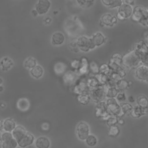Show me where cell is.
<instances>
[{"label": "cell", "mask_w": 148, "mask_h": 148, "mask_svg": "<svg viewBox=\"0 0 148 148\" xmlns=\"http://www.w3.org/2000/svg\"><path fill=\"white\" fill-rule=\"evenodd\" d=\"M121 64L128 69L138 68L142 65L140 56L133 49L123 56Z\"/></svg>", "instance_id": "cell-1"}, {"label": "cell", "mask_w": 148, "mask_h": 148, "mask_svg": "<svg viewBox=\"0 0 148 148\" xmlns=\"http://www.w3.org/2000/svg\"><path fill=\"white\" fill-rule=\"evenodd\" d=\"M131 18L142 25L148 26V9L143 6H136L133 9Z\"/></svg>", "instance_id": "cell-2"}, {"label": "cell", "mask_w": 148, "mask_h": 148, "mask_svg": "<svg viewBox=\"0 0 148 148\" xmlns=\"http://www.w3.org/2000/svg\"><path fill=\"white\" fill-rule=\"evenodd\" d=\"M108 110L110 114L111 113L114 116L118 117H121L124 114L121 111V106L118 103L117 101L116 98H108L106 102Z\"/></svg>", "instance_id": "cell-3"}, {"label": "cell", "mask_w": 148, "mask_h": 148, "mask_svg": "<svg viewBox=\"0 0 148 148\" xmlns=\"http://www.w3.org/2000/svg\"><path fill=\"white\" fill-rule=\"evenodd\" d=\"M88 95L94 102L98 103L102 102L106 97L105 86L100 85L97 88L90 90Z\"/></svg>", "instance_id": "cell-4"}, {"label": "cell", "mask_w": 148, "mask_h": 148, "mask_svg": "<svg viewBox=\"0 0 148 148\" xmlns=\"http://www.w3.org/2000/svg\"><path fill=\"white\" fill-rule=\"evenodd\" d=\"M90 90L87 83V80H86L85 78L77 80L73 88V92L77 95L88 94Z\"/></svg>", "instance_id": "cell-5"}, {"label": "cell", "mask_w": 148, "mask_h": 148, "mask_svg": "<svg viewBox=\"0 0 148 148\" xmlns=\"http://www.w3.org/2000/svg\"><path fill=\"white\" fill-rule=\"evenodd\" d=\"M18 143L10 132H5L1 135V148H17Z\"/></svg>", "instance_id": "cell-6"}, {"label": "cell", "mask_w": 148, "mask_h": 148, "mask_svg": "<svg viewBox=\"0 0 148 148\" xmlns=\"http://www.w3.org/2000/svg\"><path fill=\"white\" fill-rule=\"evenodd\" d=\"M77 43L79 49L84 52H87L95 47V46L93 45L91 38L85 36H82L77 38Z\"/></svg>", "instance_id": "cell-7"}, {"label": "cell", "mask_w": 148, "mask_h": 148, "mask_svg": "<svg viewBox=\"0 0 148 148\" xmlns=\"http://www.w3.org/2000/svg\"><path fill=\"white\" fill-rule=\"evenodd\" d=\"M133 8L131 5L123 2L122 5L119 8L117 18L120 20H124L131 16Z\"/></svg>", "instance_id": "cell-8"}, {"label": "cell", "mask_w": 148, "mask_h": 148, "mask_svg": "<svg viewBox=\"0 0 148 148\" xmlns=\"http://www.w3.org/2000/svg\"><path fill=\"white\" fill-rule=\"evenodd\" d=\"M95 115L98 118H101L104 120H106L110 116L109 112L106 102L102 101L98 103L95 108Z\"/></svg>", "instance_id": "cell-9"}, {"label": "cell", "mask_w": 148, "mask_h": 148, "mask_svg": "<svg viewBox=\"0 0 148 148\" xmlns=\"http://www.w3.org/2000/svg\"><path fill=\"white\" fill-rule=\"evenodd\" d=\"M76 133L80 140H86L89 135V127L84 122H80L76 127Z\"/></svg>", "instance_id": "cell-10"}, {"label": "cell", "mask_w": 148, "mask_h": 148, "mask_svg": "<svg viewBox=\"0 0 148 148\" xmlns=\"http://www.w3.org/2000/svg\"><path fill=\"white\" fill-rule=\"evenodd\" d=\"M135 74L138 79L148 82V66L143 64L140 65L136 68Z\"/></svg>", "instance_id": "cell-11"}, {"label": "cell", "mask_w": 148, "mask_h": 148, "mask_svg": "<svg viewBox=\"0 0 148 148\" xmlns=\"http://www.w3.org/2000/svg\"><path fill=\"white\" fill-rule=\"evenodd\" d=\"M50 7V2L48 0H39L35 6L36 11L39 14H44L47 12Z\"/></svg>", "instance_id": "cell-12"}, {"label": "cell", "mask_w": 148, "mask_h": 148, "mask_svg": "<svg viewBox=\"0 0 148 148\" xmlns=\"http://www.w3.org/2000/svg\"><path fill=\"white\" fill-rule=\"evenodd\" d=\"M80 60V66L76 73L81 76L86 75L90 73L89 61L88 59L85 57H83Z\"/></svg>", "instance_id": "cell-13"}, {"label": "cell", "mask_w": 148, "mask_h": 148, "mask_svg": "<svg viewBox=\"0 0 148 148\" xmlns=\"http://www.w3.org/2000/svg\"><path fill=\"white\" fill-rule=\"evenodd\" d=\"M77 74L75 72L68 71L65 73L63 77L64 82L68 86L74 85L77 81Z\"/></svg>", "instance_id": "cell-14"}, {"label": "cell", "mask_w": 148, "mask_h": 148, "mask_svg": "<svg viewBox=\"0 0 148 148\" xmlns=\"http://www.w3.org/2000/svg\"><path fill=\"white\" fill-rule=\"evenodd\" d=\"M34 141V136L31 133L27 132L26 135L20 139L18 142V146L20 147H25L33 143Z\"/></svg>", "instance_id": "cell-15"}, {"label": "cell", "mask_w": 148, "mask_h": 148, "mask_svg": "<svg viewBox=\"0 0 148 148\" xmlns=\"http://www.w3.org/2000/svg\"><path fill=\"white\" fill-rule=\"evenodd\" d=\"M27 133L26 130L21 125L16 126V128L12 131V135L15 140L18 142L20 139H21Z\"/></svg>", "instance_id": "cell-16"}, {"label": "cell", "mask_w": 148, "mask_h": 148, "mask_svg": "<svg viewBox=\"0 0 148 148\" xmlns=\"http://www.w3.org/2000/svg\"><path fill=\"white\" fill-rule=\"evenodd\" d=\"M134 50L140 56L148 51V46L144 40H139L134 46Z\"/></svg>", "instance_id": "cell-17"}, {"label": "cell", "mask_w": 148, "mask_h": 148, "mask_svg": "<svg viewBox=\"0 0 148 148\" xmlns=\"http://www.w3.org/2000/svg\"><path fill=\"white\" fill-rule=\"evenodd\" d=\"M91 40L95 46H99L105 42V37L101 32H98L91 38Z\"/></svg>", "instance_id": "cell-18"}, {"label": "cell", "mask_w": 148, "mask_h": 148, "mask_svg": "<svg viewBox=\"0 0 148 148\" xmlns=\"http://www.w3.org/2000/svg\"><path fill=\"white\" fill-rule=\"evenodd\" d=\"M50 145V140L45 136L39 137L35 141L36 148H49Z\"/></svg>", "instance_id": "cell-19"}, {"label": "cell", "mask_w": 148, "mask_h": 148, "mask_svg": "<svg viewBox=\"0 0 148 148\" xmlns=\"http://www.w3.org/2000/svg\"><path fill=\"white\" fill-rule=\"evenodd\" d=\"M64 35L60 32H57L53 34L51 38V42L54 45H60L64 42Z\"/></svg>", "instance_id": "cell-20"}, {"label": "cell", "mask_w": 148, "mask_h": 148, "mask_svg": "<svg viewBox=\"0 0 148 148\" xmlns=\"http://www.w3.org/2000/svg\"><path fill=\"white\" fill-rule=\"evenodd\" d=\"M104 86L105 88L106 97H108V98H115L120 91L116 86L108 87L107 85H104Z\"/></svg>", "instance_id": "cell-21"}, {"label": "cell", "mask_w": 148, "mask_h": 148, "mask_svg": "<svg viewBox=\"0 0 148 148\" xmlns=\"http://www.w3.org/2000/svg\"><path fill=\"white\" fill-rule=\"evenodd\" d=\"M16 127L15 122L11 119H8L5 120L3 123V128L5 131L8 132H12Z\"/></svg>", "instance_id": "cell-22"}, {"label": "cell", "mask_w": 148, "mask_h": 148, "mask_svg": "<svg viewBox=\"0 0 148 148\" xmlns=\"http://www.w3.org/2000/svg\"><path fill=\"white\" fill-rule=\"evenodd\" d=\"M102 2L104 5L109 8H114L116 7H120L123 1L121 0H102Z\"/></svg>", "instance_id": "cell-23"}, {"label": "cell", "mask_w": 148, "mask_h": 148, "mask_svg": "<svg viewBox=\"0 0 148 148\" xmlns=\"http://www.w3.org/2000/svg\"><path fill=\"white\" fill-rule=\"evenodd\" d=\"M89 72L94 76L99 73V66L95 61L89 62Z\"/></svg>", "instance_id": "cell-24"}, {"label": "cell", "mask_w": 148, "mask_h": 148, "mask_svg": "<svg viewBox=\"0 0 148 148\" xmlns=\"http://www.w3.org/2000/svg\"><path fill=\"white\" fill-rule=\"evenodd\" d=\"M30 72L33 77L36 79H38L42 76L43 71L40 66L36 65L34 68H32Z\"/></svg>", "instance_id": "cell-25"}, {"label": "cell", "mask_w": 148, "mask_h": 148, "mask_svg": "<svg viewBox=\"0 0 148 148\" xmlns=\"http://www.w3.org/2000/svg\"><path fill=\"white\" fill-rule=\"evenodd\" d=\"M0 65L2 66V70H8L13 65V62L8 57L3 58L0 62Z\"/></svg>", "instance_id": "cell-26"}, {"label": "cell", "mask_w": 148, "mask_h": 148, "mask_svg": "<svg viewBox=\"0 0 148 148\" xmlns=\"http://www.w3.org/2000/svg\"><path fill=\"white\" fill-rule=\"evenodd\" d=\"M87 85L90 89V88L93 89V88H97V87L100 86V84H99L98 80L94 76L88 78L87 79Z\"/></svg>", "instance_id": "cell-27"}, {"label": "cell", "mask_w": 148, "mask_h": 148, "mask_svg": "<svg viewBox=\"0 0 148 148\" xmlns=\"http://www.w3.org/2000/svg\"><path fill=\"white\" fill-rule=\"evenodd\" d=\"M112 17L113 16L111 13H106L102 16L101 20L103 22L105 25L112 27L113 26V24L112 23Z\"/></svg>", "instance_id": "cell-28"}, {"label": "cell", "mask_w": 148, "mask_h": 148, "mask_svg": "<svg viewBox=\"0 0 148 148\" xmlns=\"http://www.w3.org/2000/svg\"><path fill=\"white\" fill-rule=\"evenodd\" d=\"M138 105L142 108L148 107V99L145 95H139L137 97Z\"/></svg>", "instance_id": "cell-29"}, {"label": "cell", "mask_w": 148, "mask_h": 148, "mask_svg": "<svg viewBox=\"0 0 148 148\" xmlns=\"http://www.w3.org/2000/svg\"><path fill=\"white\" fill-rule=\"evenodd\" d=\"M94 76L97 79L100 85H102V86L106 85L108 83L109 80V77L108 75H106L102 73H99Z\"/></svg>", "instance_id": "cell-30"}, {"label": "cell", "mask_w": 148, "mask_h": 148, "mask_svg": "<svg viewBox=\"0 0 148 148\" xmlns=\"http://www.w3.org/2000/svg\"><path fill=\"white\" fill-rule=\"evenodd\" d=\"M130 114L131 116L134 118H139L141 116L143 115L142 114V108L138 105L135 106L134 108H132Z\"/></svg>", "instance_id": "cell-31"}, {"label": "cell", "mask_w": 148, "mask_h": 148, "mask_svg": "<svg viewBox=\"0 0 148 148\" xmlns=\"http://www.w3.org/2000/svg\"><path fill=\"white\" fill-rule=\"evenodd\" d=\"M77 99L80 104L84 105L88 104L91 100L88 94H83V95H77Z\"/></svg>", "instance_id": "cell-32"}, {"label": "cell", "mask_w": 148, "mask_h": 148, "mask_svg": "<svg viewBox=\"0 0 148 148\" xmlns=\"http://www.w3.org/2000/svg\"><path fill=\"white\" fill-rule=\"evenodd\" d=\"M116 87L117 88V89L119 91H123L125 89H127L128 86V81H127L125 79H121L116 85Z\"/></svg>", "instance_id": "cell-33"}, {"label": "cell", "mask_w": 148, "mask_h": 148, "mask_svg": "<svg viewBox=\"0 0 148 148\" xmlns=\"http://www.w3.org/2000/svg\"><path fill=\"white\" fill-rule=\"evenodd\" d=\"M120 133V130L117 125H113L110 127L109 130L108 135L112 137L117 136Z\"/></svg>", "instance_id": "cell-34"}, {"label": "cell", "mask_w": 148, "mask_h": 148, "mask_svg": "<svg viewBox=\"0 0 148 148\" xmlns=\"http://www.w3.org/2000/svg\"><path fill=\"white\" fill-rule=\"evenodd\" d=\"M24 65L25 67L32 69L36 66V62L34 58L32 57H29L25 61Z\"/></svg>", "instance_id": "cell-35"}, {"label": "cell", "mask_w": 148, "mask_h": 148, "mask_svg": "<svg viewBox=\"0 0 148 148\" xmlns=\"http://www.w3.org/2000/svg\"><path fill=\"white\" fill-rule=\"evenodd\" d=\"M86 142L88 146L92 147L97 144V139L95 136L92 135H88L86 139Z\"/></svg>", "instance_id": "cell-36"}, {"label": "cell", "mask_w": 148, "mask_h": 148, "mask_svg": "<svg viewBox=\"0 0 148 148\" xmlns=\"http://www.w3.org/2000/svg\"><path fill=\"white\" fill-rule=\"evenodd\" d=\"M122 58H123V56L121 54L119 53H114L112 56V57L110 59V61L120 65L122 62Z\"/></svg>", "instance_id": "cell-37"}, {"label": "cell", "mask_w": 148, "mask_h": 148, "mask_svg": "<svg viewBox=\"0 0 148 148\" xmlns=\"http://www.w3.org/2000/svg\"><path fill=\"white\" fill-rule=\"evenodd\" d=\"M79 5L83 8H88L91 7L95 2L94 1H87V0H79L77 1Z\"/></svg>", "instance_id": "cell-38"}, {"label": "cell", "mask_w": 148, "mask_h": 148, "mask_svg": "<svg viewBox=\"0 0 148 148\" xmlns=\"http://www.w3.org/2000/svg\"><path fill=\"white\" fill-rule=\"evenodd\" d=\"M111 69L106 64H102L99 66V73L109 75L110 73Z\"/></svg>", "instance_id": "cell-39"}, {"label": "cell", "mask_w": 148, "mask_h": 148, "mask_svg": "<svg viewBox=\"0 0 148 148\" xmlns=\"http://www.w3.org/2000/svg\"><path fill=\"white\" fill-rule=\"evenodd\" d=\"M132 108H133V107L131 106V105H130V103H124L121 106V111L124 114H130L131 113Z\"/></svg>", "instance_id": "cell-40"}, {"label": "cell", "mask_w": 148, "mask_h": 148, "mask_svg": "<svg viewBox=\"0 0 148 148\" xmlns=\"http://www.w3.org/2000/svg\"><path fill=\"white\" fill-rule=\"evenodd\" d=\"M118 121V118L114 116H109L108 119L106 120V123L107 125L110 127L113 125H115Z\"/></svg>", "instance_id": "cell-41"}, {"label": "cell", "mask_w": 148, "mask_h": 148, "mask_svg": "<svg viewBox=\"0 0 148 148\" xmlns=\"http://www.w3.org/2000/svg\"><path fill=\"white\" fill-rule=\"evenodd\" d=\"M80 60H79L75 59L71 62V68L75 71H76V72L79 70V69L80 68Z\"/></svg>", "instance_id": "cell-42"}, {"label": "cell", "mask_w": 148, "mask_h": 148, "mask_svg": "<svg viewBox=\"0 0 148 148\" xmlns=\"http://www.w3.org/2000/svg\"><path fill=\"white\" fill-rule=\"evenodd\" d=\"M69 47L70 49L74 52H77L79 50L77 46V39H73L71 41L69 44Z\"/></svg>", "instance_id": "cell-43"}, {"label": "cell", "mask_w": 148, "mask_h": 148, "mask_svg": "<svg viewBox=\"0 0 148 148\" xmlns=\"http://www.w3.org/2000/svg\"><path fill=\"white\" fill-rule=\"evenodd\" d=\"M140 58L142 64L148 66V51H147L145 54L140 56Z\"/></svg>", "instance_id": "cell-44"}, {"label": "cell", "mask_w": 148, "mask_h": 148, "mask_svg": "<svg viewBox=\"0 0 148 148\" xmlns=\"http://www.w3.org/2000/svg\"><path fill=\"white\" fill-rule=\"evenodd\" d=\"M116 97V100L118 101H120V102L124 101L125 100V99H126L125 95V94L123 92H119Z\"/></svg>", "instance_id": "cell-45"}, {"label": "cell", "mask_w": 148, "mask_h": 148, "mask_svg": "<svg viewBox=\"0 0 148 148\" xmlns=\"http://www.w3.org/2000/svg\"><path fill=\"white\" fill-rule=\"evenodd\" d=\"M123 2L124 3L131 5V6H132L134 4V1H132V0H131V1H126V0L125 1H123Z\"/></svg>", "instance_id": "cell-46"}, {"label": "cell", "mask_w": 148, "mask_h": 148, "mask_svg": "<svg viewBox=\"0 0 148 148\" xmlns=\"http://www.w3.org/2000/svg\"><path fill=\"white\" fill-rule=\"evenodd\" d=\"M117 18L115 16H113L112 18V23L114 25V24H116L117 23Z\"/></svg>", "instance_id": "cell-47"}, {"label": "cell", "mask_w": 148, "mask_h": 148, "mask_svg": "<svg viewBox=\"0 0 148 148\" xmlns=\"http://www.w3.org/2000/svg\"><path fill=\"white\" fill-rule=\"evenodd\" d=\"M117 123L120 124V125H123L124 124V120L121 119H118V121Z\"/></svg>", "instance_id": "cell-48"}, {"label": "cell", "mask_w": 148, "mask_h": 148, "mask_svg": "<svg viewBox=\"0 0 148 148\" xmlns=\"http://www.w3.org/2000/svg\"><path fill=\"white\" fill-rule=\"evenodd\" d=\"M128 101L130 102H134L135 101V99H134V97L130 95V96L128 97Z\"/></svg>", "instance_id": "cell-49"}, {"label": "cell", "mask_w": 148, "mask_h": 148, "mask_svg": "<svg viewBox=\"0 0 148 148\" xmlns=\"http://www.w3.org/2000/svg\"><path fill=\"white\" fill-rule=\"evenodd\" d=\"M146 43H148V33H146L145 35V40H144Z\"/></svg>", "instance_id": "cell-50"}, {"label": "cell", "mask_w": 148, "mask_h": 148, "mask_svg": "<svg viewBox=\"0 0 148 148\" xmlns=\"http://www.w3.org/2000/svg\"><path fill=\"white\" fill-rule=\"evenodd\" d=\"M32 13H34V14H33V15H34V16H36V15H37V14H38L37 12L36 11V10H32Z\"/></svg>", "instance_id": "cell-51"}, {"label": "cell", "mask_w": 148, "mask_h": 148, "mask_svg": "<svg viewBox=\"0 0 148 148\" xmlns=\"http://www.w3.org/2000/svg\"><path fill=\"white\" fill-rule=\"evenodd\" d=\"M50 21H51V18H50V17H47V18L46 19V23H49Z\"/></svg>", "instance_id": "cell-52"}, {"label": "cell", "mask_w": 148, "mask_h": 148, "mask_svg": "<svg viewBox=\"0 0 148 148\" xmlns=\"http://www.w3.org/2000/svg\"><path fill=\"white\" fill-rule=\"evenodd\" d=\"M99 25H100L101 27H104V26H105L104 24L103 23V22H102L101 20H100V21H99Z\"/></svg>", "instance_id": "cell-53"}, {"label": "cell", "mask_w": 148, "mask_h": 148, "mask_svg": "<svg viewBox=\"0 0 148 148\" xmlns=\"http://www.w3.org/2000/svg\"><path fill=\"white\" fill-rule=\"evenodd\" d=\"M3 128V123L2 122V121L0 120V130H1V129Z\"/></svg>", "instance_id": "cell-54"}, {"label": "cell", "mask_w": 148, "mask_h": 148, "mask_svg": "<svg viewBox=\"0 0 148 148\" xmlns=\"http://www.w3.org/2000/svg\"><path fill=\"white\" fill-rule=\"evenodd\" d=\"M128 86L129 87H130L132 85V81H128Z\"/></svg>", "instance_id": "cell-55"}, {"label": "cell", "mask_w": 148, "mask_h": 148, "mask_svg": "<svg viewBox=\"0 0 148 148\" xmlns=\"http://www.w3.org/2000/svg\"><path fill=\"white\" fill-rule=\"evenodd\" d=\"M3 90V87L2 86H0V91H2Z\"/></svg>", "instance_id": "cell-56"}, {"label": "cell", "mask_w": 148, "mask_h": 148, "mask_svg": "<svg viewBox=\"0 0 148 148\" xmlns=\"http://www.w3.org/2000/svg\"><path fill=\"white\" fill-rule=\"evenodd\" d=\"M2 80L1 78H0V84L2 83Z\"/></svg>", "instance_id": "cell-57"}, {"label": "cell", "mask_w": 148, "mask_h": 148, "mask_svg": "<svg viewBox=\"0 0 148 148\" xmlns=\"http://www.w3.org/2000/svg\"><path fill=\"white\" fill-rule=\"evenodd\" d=\"M1 142V134H0V143Z\"/></svg>", "instance_id": "cell-58"}]
</instances>
